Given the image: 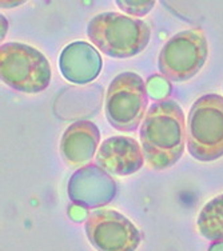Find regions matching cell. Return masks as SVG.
<instances>
[{
	"instance_id": "6da1fadb",
	"label": "cell",
	"mask_w": 223,
	"mask_h": 251,
	"mask_svg": "<svg viewBox=\"0 0 223 251\" xmlns=\"http://www.w3.org/2000/svg\"><path fill=\"white\" fill-rule=\"evenodd\" d=\"M186 118L174 100L154 103L141 127V140L147 164L152 170H166L182 158L186 145Z\"/></svg>"
},
{
	"instance_id": "7a4b0ae2",
	"label": "cell",
	"mask_w": 223,
	"mask_h": 251,
	"mask_svg": "<svg viewBox=\"0 0 223 251\" xmlns=\"http://www.w3.org/2000/svg\"><path fill=\"white\" fill-rule=\"evenodd\" d=\"M87 36L103 53L123 59L135 56L147 47L151 29L143 20L119 12H103L90 20Z\"/></svg>"
},
{
	"instance_id": "3957f363",
	"label": "cell",
	"mask_w": 223,
	"mask_h": 251,
	"mask_svg": "<svg viewBox=\"0 0 223 251\" xmlns=\"http://www.w3.org/2000/svg\"><path fill=\"white\" fill-rule=\"evenodd\" d=\"M187 149L199 162L223 156V97L206 94L191 107L187 119Z\"/></svg>"
},
{
	"instance_id": "277c9868",
	"label": "cell",
	"mask_w": 223,
	"mask_h": 251,
	"mask_svg": "<svg viewBox=\"0 0 223 251\" xmlns=\"http://www.w3.org/2000/svg\"><path fill=\"white\" fill-rule=\"evenodd\" d=\"M0 75L16 91L38 94L51 83V66L39 50L25 43H5L0 47Z\"/></svg>"
},
{
	"instance_id": "5b68a950",
	"label": "cell",
	"mask_w": 223,
	"mask_h": 251,
	"mask_svg": "<svg viewBox=\"0 0 223 251\" xmlns=\"http://www.w3.org/2000/svg\"><path fill=\"white\" fill-rule=\"evenodd\" d=\"M149 106L145 80L138 74L127 71L112 79L106 94V118L118 131H135Z\"/></svg>"
},
{
	"instance_id": "8992f818",
	"label": "cell",
	"mask_w": 223,
	"mask_h": 251,
	"mask_svg": "<svg viewBox=\"0 0 223 251\" xmlns=\"http://www.w3.org/2000/svg\"><path fill=\"white\" fill-rule=\"evenodd\" d=\"M209 56L207 38L200 28L180 31L166 42L158 58L160 74L173 82H186L202 70Z\"/></svg>"
},
{
	"instance_id": "52a82bcc",
	"label": "cell",
	"mask_w": 223,
	"mask_h": 251,
	"mask_svg": "<svg viewBox=\"0 0 223 251\" xmlns=\"http://www.w3.org/2000/svg\"><path fill=\"white\" fill-rule=\"evenodd\" d=\"M86 235L98 251H136L142 242L134 223L115 210H97L86 221Z\"/></svg>"
},
{
	"instance_id": "ba28073f",
	"label": "cell",
	"mask_w": 223,
	"mask_h": 251,
	"mask_svg": "<svg viewBox=\"0 0 223 251\" xmlns=\"http://www.w3.org/2000/svg\"><path fill=\"white\" fill-rule=\"evenodd\" d=\"M70 201L79 207L98 208L111 202L117 195V183L107 171L98 164L80 167L68 180Z\"/></svg>"
},
{
	"instance_id": "9c48e42d",
	"label": "cell",
	"mask_w": 223,
	"mask_h": 251,
	"mask_svg": "<svg viewBox=\"0 0 223 251\" xmlns=\"http://www.w3.org/2000/svg\"><path fill=\"white\" fill-rule=\"evenodd\" d=\"M97 163L112 175H131L142 169L145 154L139 143L130 136L107 138L99 147Z\"/></svg>"
},
{
	"instance_id": "30bf717a",
	"label": "cell",
	"mask_w": 223,
	"mask_h": 251,
	"mask_svg": "<svg viewBox=\"0 0 223 251\" xmlns=\"http://www.w3.org/2000/svg\"><path fill=\"white\" fill-rule=\"evenodd\" d=\"M102 56L87 42H74L66 46L59 56L60 73L68 82L87 84L102 71Z\"/></svg>"
},
{
	"instance_id": "8fae6325",
	"label": "cell",
	"mask_w": 223,
	"mask_h": 251,
	"mask_svg": "<svg viewBox=\"0 0 223 251\" xmlns=\"http://www.w3.org/2000/svg\"><path fill=\"white\" fill-rule=\"evenodd\" d=\"M100 142V132L95 123L79 121L67 127L60 140V154L64 162L79 166L92 159Z\"/></svg>"
},
{
	"instance_id": "7c38bea8",
	"label": "cell",
	"mask_w": 223,
	"mask_h": 251,
	"mask_svg": "<svg viewBox=\"0 0 223 251\" xmlns=\"http://www.w3.org/2000/svg\"><path fill=\"white\" fill-rule=\"evenodd\" d=\"M199 232L209 241H223V194L211 199L199 213Z\"/></svg>"
},
{
	"instance_id": "4fadbf2b",
	"label": "cell",
	"mask_w": 223,
	"mask_h": 251,
	"mask_svg": "<svg viewBox=\"0 0 223 251\" xmlns=\"http://www.w3.org/2000/svg\"><path fill=\"white\" fill-rule=\"evenodd\" d=\"M117 5L132 16H145L155 7V1H117Z\"/></svg>"
},
{
	"instance_id": "5bb4252c",
	"label": "cell",
	"mask_w": 223,
	"mask_h": 251,
	"mask_svg": "<svg viewBox=\"0 0 223 251\" xmlns=\"http://www.w3.org/2000/svg\"><path fill=\"white\" fill-rule=\"evenodd\" d=\"M0 19H1V40H3L5 34H7V19H5L3 15L0 16Z\"/></svg>"
},
{
	"instance_id": "9a60e30c",
	"label": "cell",
	"mask_w": 223,
	"mask_h": 251,
	"mask_svg": "<svg viewBox=\"0 0 223 251\" xmlns=\"http://www.w3.org/2000/svg\"><path fill=\"white\" fill-rule=\"evenodd\" d=\"M209 251H223V242H217V243L211 245Z\"/></svg>"
},
{
	"instance_id": "2e32d148",
	"label": "cell",
	"mask_w": 223,
	"mask_h": 251,
	"mask_svg": "<svg viewBox=\"0 0 223 251\" xmlns=\"http://www.w3.org/2000/svg\"><path fill=\"white\" fill-rule=\"evenodd\" d=\"M0 4H1V7H16V5L23 4V1H14V3H10V1H1Z\"/></svg>"
}]
</instances>
